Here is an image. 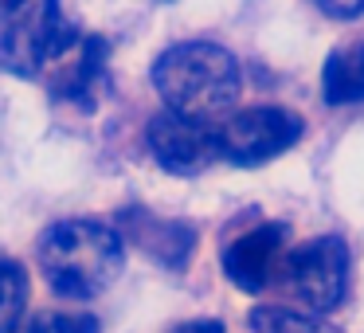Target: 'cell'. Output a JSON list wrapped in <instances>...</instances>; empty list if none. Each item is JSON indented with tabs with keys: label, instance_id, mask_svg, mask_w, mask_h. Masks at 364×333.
<instances>
[{
	"label": "cell",
	"instance_id": "cell-1",
	"mask_svg": "<svg viewBox=\"0 0 364 333\" xmlns=\"http://www.w3.org/2000/svg\"><path fill=\"white\" fill-rule=\"evenodd\" d=\"M239 83L243 75L235 56L208 40L176 43L153 63V87L165 98L168 114H181L200 126L231 110V102L239 98Z\"/></svg>",
	"mask_w": 364,
	"mask_h": 333
},
{
	"label": "cell",
	"instance_id": "cell-2",
	"mask_svg": "<svg viewBox=\"0 0 364 333\" xmlns=\"http://www.w3.org/2000/svg\"><path fill=\"white\" fill-rule=\"evenodd\" d=\"M40 270L63 298H98L110 290L126 263V243L110 223L63 220L40 236Z\"/></svg>",
	"mask_w": 364,
	"mask_h": 333
},
{
	"label": "cell",
	"instance_id": "cell-3",
	"mask_svg": "<svg viewBox=\"0 0 364 333\" xmlns=\"http://www.w3.org/2000/svg\"><path fill=\"white\" fill-rule=\"evenodd\" d=\"M71 28L59 16V0H0V67L40 79Z\"/></svg>",
	"mask_w": 364,
	"mask_h": 333
},
{
	"label": "cell",
	"instance_id": "cell-4",
	"mask_svg": "<svg viewBox=\"0 0 364 333\" xmlns=\"http://www.w3.org/2000/svg\"><path fill=\"white\" fill-rule=\"evenodd\" d=\"M301 137V118L286 106H251V110L215 126V149L231 165H267L270 157L294 149Z\"/></svg>",
	"mask_w": 364,
	"mask_h": 333
},
{
	"label": "cell",
	"instance_id": "cell-5",
	"mask_svg": "<svg viewBox=\"0 0 364 333\" xmlns=\"http://www.w3.org/2000/svg\"><path fill=\"white\" fill-rule=\"evenodd\" d=\"M282 270L290 278L301 306H309L314 314H325V310H333L345 298L348 251L337 236H321V239H309L306 247L286 255Z\"/></svg>",
	"mask_w": 364,
	"mask_h": 333
},
{
	"label": "cell",
	"instance_id": "cell-6",
	"mask_svg": "<svg viewBox=\"0 0 364 333\" xmlns=\"http://www.w3.org/2000/svg\"><path fill=\"white\" fill-rule=\"evenodd\" d=\"M145 142H149L157 165L176 173V176H196L220 157L212 126H200V122H188L181 114H168V110L149 122Z\"/></svg>",
	"mask_w": 364,
	"mask_h": 333
},
{
	"label": "cell",
	"instance_id": "cell-7",
	"mask_svg": "<svg viewBox=\"0 0 364 333\" xmlns=\"http://www.w3.org/2000/svg\"><path fill=\"white\" fill-rule=\"evenodd\" d=\"M282 247H286L282 223H259V228L243 231L239 239L228 243V251H223V270H228V278L239 290L259 294L262 286L286 267Z\"/></svg>",
	"mask_w": 364,
	"mask_h": 333
},
{
	"label": "cell",
	"instance_id": "cell-8",
	"mask_svg": "<svg viewBox=\"0 0 364 333\" xmlns=\"http://www.w3.org/2000/svg\"><path fill=\"white\" fill-rule=\"evenodd\" d=\"M102 67H106V48L102 40H87L71 28L59 51L51 56V63L43 67L40 79H51V90L63 98H79V102H90L102 83Z\"/></svg>",
	"mask_w": 364,
	"mask_h": 333
},
{
	"label": "cell",
	"instance_id": "cell-9",
	"mask_svg": "<svg viewBox=\"0 0 364 333\" xmlns=\"http://www.w3.org/2000/svg\"><path fill=\"white\" fill-rule=\"evenodd\" d=\"M321 95L329 106L364 102V40H353L345 48L329 51L321 71Z\"/></svg>",
	"mask_w": 364,
	"mask_h": 333
},
{
	"label": "cell",
	"instance_id": "cell-10",
	"mask_svg": "<svg viewBox=\"0 0 364 333\" xmlns=\"http://www.w3.org/2000/svg\"><path fill=\"white\" fill-rule=\"evenodd\" d=\"M24 302H28L24 267L12 259H0V333H9L24 317Z\"/></svg>",
	"mask_w": 364,
	"mask_h": 333
},
{
	"label": "cell",
	"instance_id": "cell-11",
	"mask_svg": "<svg viewBox=\"0 0 364 333\" xmlns=\"http://www.w3.org/2000/svg\"><path fill=\"white\" fill-rule=\"evenodd\" d=\"M9 333H98V322L90 314H55V310H40V314H24Z\"/></svg>",
	"mask_w": 364,
	"mask_h": 333
},
{
	"label": "cell",
	"instance_id": "cell-12",
	"mask_svg": "<svg viewBox=\"0 0 364 333\" xmlns=\"http://www.w3.org/2000/svg\"><path fill=\"white\" fill-rule=\"evenodd\" d=\"M251 325L255 333H341L317 314H294V310H259Z\"/></svg>",
	"mask_w": 364,
	"mask_h": 333
},
{
	"label": "cell",
	"instance_id": "cell-13",
	"mask_svg": "<svg viewBox=\"0 0 364 333\" xmlns=\"http://www.w3.org/2000/svg\"><path fill=\"white\" fill-rule=\"evenodd\" d=\"M317 9L333 20H356L364 16V0H314Z\"/></svg>",
	"mask_w": 364,
	"mask_h": 333
},
{
	"label": "cell",
	"instance_id": "cell-14",
	"mask_svg": "<svg viewBox=\"0 0 364 333\" xmlns=\"http://www.w3.org/2000/svg\"><path fill=\"white\" fill-rule=\"evenodd\" d=\"M176 333H223V322H215V317H196V322H184Z\"/></svg>",
	"mask_w": 364,
	"mask_h": 333
}]
</instances>
